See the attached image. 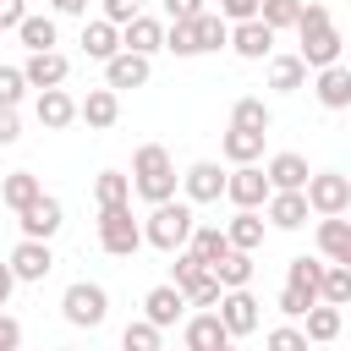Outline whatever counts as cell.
I'll return each mask as SVG.
<instances>
[{"label": "cell", "mask_w": 351, "mask_h": 351, "mask_svg": "<svg viewBox=\"0 0 351 351\" xmlns=\"http://www.w3.org/2000/svg\"><path fill=\"white\" fill-rule=\"evenodd\" d=\"M192 33H197V55H208V49H225V44H230V22H225L219 11H203V16L192 22Z\"/></svg>", "instance_id": "35"}, {"label": "cell", "mask_w": 351, "mask_h": 351, "mask_svg": "<svg viewBox=\"0 0 351 351\" xmlns=\"http://www.w3.org/2000/svg\"><path fill=\"white\" fill-rule=\"evenodd\" d=\"M16 225H22V236H33V241H49L60 225H66V208H60V197H38V203H27L22 214H16Z\"/></svg>", "instance_id": "13"}, {"label": "cell", "mask_w": 351, "mask_h": 351, "mask_svg": "<svg viewBox=\"0 0 351 351\" xmlns=\"http://www.w3.org/2000/svg\"><path fill=\"white\" fill-rule=\"evenodd\" d=\"M263 137H269V132H247V126H230V132L219 137V154H225L230 165H258V159H263Z\"/></svg>", "instance_id": "22"}, {"label": "cell", "mask_w": 351, "mask_h": 351, "mask_svg": "<svg viewBox=\"0 0 351 351\" xmlns=\"http://www.w3.org/2000/svg\"><path fill=\"white\" fill-rule=\"evenodd\" d=\"M82 55H88V60H110V55H121V27H115L110 16L88 22V27H82Z\"/></svg>", "instance_id": "26"}, {"label": "cell", "mask_w": 351, "mask_h": 351, "mask_svg": "<svg viewBox=\"0 0 351 351\" xmlns=\"http://www.w3.org/2000/svg\"><path fill=\"white\" fill-rule=\"evenodd\" d=\"M219 318H225V329H230V340H247L252 329H258V296L241 285V291H225L219 296Z\"/></svg>", "instance_id": "14"}, {"label": "cell", "mask_w": 351, "mask_h": 351, "mask_svg": "<svg viewBox=\"0 0 351 351\" xmlns=\"http://www.w3.org/2000/svg\"><path fill=\"white\" fill-rule=\"evenodd\" d=\"M307 214H313L307 192H274V197L263 203V219H269L274 230H302V225H307Z\"/></svg>", "instance_id": "18"}, {"label": "cell", "mask_w": 351, "mask_h": 351, "mask_svg": "<svg viewBox=\"0 0 351 351\" xmlns=\"http://www.w3.org/2000/svg\"><path fill=\"white\" fill-rule=\"evenodd\" d=\"M225 197H230L236 208H263V203L274 197V181H269V170H258V165H236V170L225 176Z\"/></svg>", "instance_id": "7"}, {"label": "cell", "mask_w": 351, "mask_h": 351, "mask_svg": "<svg viewBox=\"0 0 351 351\" xmlns=\"http://www.w3.org/2000/svg\"><path fill=\"white\" fill-rule=\"evenodd\" d=\"M230 49H236L241 60H269V55H274V27H269L263 16L230 22Z\"/></svg>", "instance_id": "11"}, {"label": "cell", "mask_w": 351, "mask_h": 351, "mask_svg": "<svg viewBox=\"0 0 351 351\" xmlns=\"http://www.w3.org/2000/svg\"><path fill=\"white\" fill-rule=\"evenodd\" d=\"M313 93H318V104L324 110H351V66H324V71H313Z\"/></svg>", "instance_id": "20"}, {"label": "cell", "mask_w": 351, "mask_h": 351, "mask_svg": "<svg viewBox=\"0 0 351 351\" xmlns=\"http://www.w3.org/2000/svg\"><path fill=\"white\" fill-rule=\"evenodd\" d=\"M274 307H280V313H285V318H307V307H318V302H307V296H302V291H291V285H285V291H280V302H274Z\"/></svg>", "instance_id": "45"}, {"label": "cell", "mask_w": 351, "mask_h": 351, "mask_svg": "<svg viewBox=\"0 0 351 351\" xmlns=\"http://www.w3.org/2000/svg\"><path fill=\"white\" fill-rule=\"evenodd\" d=\"M49 269H55V252H49V241H33V236H22V241L11 247V274H16L22 285H38Z\"/></svg>", "instance_id": "10"}, {"label": "cell", "mask_w": 351, "mask_h": 351, "mask_svg": "<svg viewBox=\"0 0 351 351\" xmlns=\"http://www.w3.org/2000/svg\"><path fill=\"white\" fill-rule=\"evenodd\" d=\"M318 252L329 263H351V219H340V214L318 219Z\"/></svg>", "instance_id": "25"}, {"label": "cell", "mask_w": 351, "mask_h": 351, "mask_svg": "<svg viewBox=\"0 0 351 351\" xmlns=\"http://www.w3.org/2000/svg\"><path fill=\"white\" fill-rule=\"evenodd\" d=\"M225 351H236V346H225Z\"/></svg>", "instance_id": "54"}, {"label": "cell", "mask_w": 351, "mask_h": 351, "mask_svg": "<svg viewBox=\"0 0 351 351\" xmlns=\"http://www.w3.org/2000/svg\"><path fill=\"white\" fill-rule=\"evenodd\" d=\"M296 38H302V60H307V71H324V66H335L340 60V27H335V16H329V5H318V0H307L302 5V22H296Z\"/></svg>", "instance_id": "1"}, {"label": "cell", "mask_w": 351, "mask_h": 351, "mask_svg": "<svg viewBox=\"0 0 351 351\" xmlns=\"http://www.w3.org/2000/svg\"><path fill=\"white\" fill-rule=\"evenodd\" d=\"M230 126L269 132V126H274V115H269V104H263V99H236V104H230Z\"/></svg>", "instance_id": "36"}, {"label": "cell", "mask_w": 351, "mask_h": 351, "mask_svg": "<svg viewBox=\"0 0 351 351\" xmlns=\"http://www.w3.org/2000/svg\"><path fill=\"white\" fill-rule=\"evenodd\" d=\"M93 203H99V208L132 203V176H121V170H99V176H93Z\"/></svg>", "instance_id": "32"}, {"label": "cell", "mask_w": 351, "mask_h": 351, "mask_svg": "<svg viewBox=\"0 0 351 351\" xmlns=\"http://www.w3.org/2000/svg\"><path fill=\"white\" fill-rule=\"evenodd\" d=\"M22 71H27V88H60V82L71 77V60H66L60 49H33V55L22 60Z\"/></svg>", "instance_id": "15"}, {"label": "cell", "mask_w": 351, "mask_h": 351, "mask_svg": "<svg viewBox=\"0 0 351 351\" xmlns=\"http://www.w3.org/2000/svg\"><path fill=\"white\" fill-rule=\"evenodd\" d=\"M324 302L351 307V263H329L324 269Z\"/></svg>", "instance_id": "40"}, {"label": "cell", "mask_w": 351, "mask_h": 351, "mask_svg": "<svg viewBox=\"0 0 351 351\" xmlns=\"http://www.w3.org/2000/svg\"><path fill=\"white\" fill-rule=\"evenodd\" d=\"M77 121H88L93 132H110L121 121V93L115 88H88V99H77Z\"/></svg>", "instance_id": "17"}, {"label": "cell", "mask_w": 351, "mask_h": 351, "mask_svg": "<svg viewBox=\"0 0 351 351\" xmlns=\"http://www.w3.org/2000/svg\"><path fill=\"white\" fill-rule=\"evenodd\" d=\"M22 16H27V0H0V33L22 27Z\"/></svg>", "instance_id": "51"}, {"label": "cell", "mask_w": 351, "mask_h": 351, "mask_svg": "<svg viewBox=\"0 0 351 351\" xmlns=\"http://www.w3.org/2000/svg\"><path fill=\"white\" fill-rule=\"evenodd\" d=\"M181 192H186V203H219L225 197V170L214 159H197V165H186Z\"/></svg>", "instance_id": "12"}, {"label": "cell", "mask_w": 351, "mask_h": 351, "mask_svg": "<svg viewBox=\"0 0 351 351\" xmlns=\"http://www.w3.org/2000/svg\"><path fill=\"white\" fill-rule=\"evenodd\" d=\"M269 88H274V93L307 88V60H302V55H269Z\"/></svg>", "instance_id": "27"}, {"label": "cell", "mask_w": 351, "mask_h": 351, "mask_svg": "<svg viewBox=\"0 0 351 351\" xmlns=\"http://www.w3.org/2000/svg\"><path fill=\"white\" fill-rule=\"evenodd\" d=\"M307 203H313L318 219L346 214V208H351V176H340V170H313V176H307Z\"/></svg>", "instance_id": "6"}, {"label": "cell", "mask_w": 351, "mask_h": 351, "mask_svg": "<svg viewBox=\"0 0 351 351\" xmlns=\"http://www.w3.org/2000/svg\"><path fill=\"white\" fill-rule=\"evenodd\" d=\"M302 329H307V340H313V346H329V340L340 335V307H335V302H318V307H307Z\"/></svg>", "instance_id": "30"}, {"label": "cell", "mask_w": 351, "mask_h": 351, "mask_svg": "<svg viewBox=\"0 0 351 351\" xmlns=\"http://www.w3.org/2000/svg\"><path fill=\"white\" fill-rule=\"evenodd\" d=\"M263 225H269V219H263L258 208H236V219L225 225V236H230V247L258 252V247H263Z\"/></svg>", "instance_id": "29"}, {"label": "cell", "mask_w": 351, "mask_h": 351, "mask_svg": "<svg viewBox=\"0 0 351 351\" xmlns=\"http://www.w3.org/2000/svg\"><path fill=\"white\" fill-rule=\"evenodd\" d=\"M324 269H329V263H318V258H291V263H285V285L302 291L307 302H324Z\"/></svg>", "instance_id": "24"}, {"label": "cell", "mask_w": 351, "mask_h": 351, "mask_svg": "<svg viewBox=\"0 0 351 351\" xmlns=\"http://www.w3.org/2000/svg\"><path fill=\"white\" fill-rule=\"evenodd\" d=\"M99 247L110 258H132L143 247V225L132 219V203H115V208H99Z\"/></svg>", "instance_id": "5"}, {"label": "cell", "mask_w": 351, "mask_h": 351, "mask_svg": "<svg viewBox=\"0 0 351 351\" xmlns=\"http://www.w3.org/2000/svg\"><path fill=\"white\" fill-rule=\"evenodd\" d=\"M121 49H137V55H154V49H165V22L137 11V16L121 27Z\"/></svg>", "instance_id": "21"}, {"label": "cell", "mask_w": 351, "mask_h": 351, "mask_svg": "<svg viewBox=\"0 0 351 351\" xmlns=\"http://www.w3.org/2000/svg\"><path fill=\"white\" fill-rule=\"evenodd\" d=\"M186 247H192V252H197V258H203V263L214 269V263H219V258L230 252V236H225V225H197Z\"/></svg>", "instance_id": "33"}, {"label": "cell", "mask_w": 351, "mask_h": 351, "mask_svg": "<svg viewBox=\"0 0 351 351\" xmlns=\"http://www.w3.org/2000/svg\"><path fill=\"white\" fill-rule=\"evenodd\" d=\"M181 351H186V346H181Z\"/></svg>", "instance_id": "55"}, {"label": "cell", "mask_w": 351, "mask_h": 351, "mask_svg": "<svg viewBox=\"0 0 351 351\" xmlns=\"http://www.w3.org/2000/svg\"><path fill=\"white\" fill-rule=\"evenodd\" d=\"M55 5V16H82L88 11V0H49Z\"/></svg>", "instance_id": "52"}, {"label": "cell", "mask_w": 351, "mask_h": 351, "mask_svg": "<svg viewBox=\"0 0 351 351\" xmlns=\"http://www.w3.org/2000/svg\"><path fill=\"white\" fill-rule=\"evenodd\" d=\"M22 137V121H16V110L11 104H0V148H11Z\"/></svg>", "instance_id": "50"}, {"label": "cell", "mask_w": 351, "mask_h": 351, "mask_svg": "<svg viewBox=\"0 0 351 351\" xmlns=\"http://www.w3.org/2000/svg\"><path fill=\"white\" fill-rule=\"evenodd\" d=\"M99 5H104V16H110L115 27H126V22L137 16V0H99Z\"/></svg>", "instance_id": "49"}, {"label": "cell", "mask_w": 351, "mask_h": 351, "mask_svg": "<svg viewBox=\"0 0 351 351\" xmlns=\"http://www.w3.org/2000/svg\"><path fill=\"white\" fill-rule=\"evenodd\" d=\"M214 274H219V285H225V291H241V285H252V252L230 247V252L214 263Z\"/></svg>", "instance_id": "34"}, {"label": "cell", "mask_w": 351, "mask_h": 351, "mask_svg": "<svg viewBox=\"0 0 351 351\" xmlns=\"http://www.w3.org/2000/svg\"><path fill=\"white\" fill-rule=\"evenodd\" d=\"M219 296H225V285H219V274L208 269L203 280H192L186 285V307H219Z\"/></svg>", "instance_id": "41"}, {"label": "cell", "mask_w": 351, "mask_h": 351, "mask_svg": "<svg viewBox=\"0 0 351 351\" xmlns=\"http://www.w3.org/2000/svg\"><path fill=\"white\" fill-rule=\"evenodd\" d=\"M143 318L159 324V329H170L176 318H186V291H181V285H154V291L143 296Z\"/></svg>", "instance_id": "19"}, {"label": "cell", "mask_w": 351, "mask_h": 351, "mask_svg": "<svg viewBox=\"0 0 351 351\" xmlns=\"http://www.w3.org/2000/svg\"><path fill=\"white\" fill-rule=\"evenodd\" d=\"M22 93H27V71L22 66H0V104H22Z\"/></svg>", "instance_id": "44"}, {"label": "cell", "mask_w": 351, "mask_h": 351, "mask_svg": "<svg viewBox=\"0 0 351 351\" xmlns=\"http://www.w3.org/2000/svg\"><path fill=\"white\" fill-rule=\"evenodd\" d=\"M258 5H263V0H219V16H225V22H252Z\"/></svg>", "instance_id": "47"}, {"label": "cell", "mask_w": 351, "mask_h": 351, "mask_svg": "<svg viewBox=\"0 0 351 351\" xmlns=\"http://www.w3.org/2000/svg\"><path fill=\"white\" fill-rule=\"evenodd\" d=\"M302 5H307V0H263V5H258V16H263L274 33H285V27H296V22H302Z\"/></svg>", "instance_id": "37"}, {"label": "cell", "mask_w": 351, "mask_h": 351, "mask_svg": "<svg viewBox=\"0 0 351 351\" xmlns=\"http://www.w3.org/2000/svg\"><path fill=\"white\" fill-rule=\"evenodd\" d=\"M121 351H165V346H159V324L132 318V324L121 329Z\"/></svg>", "instance_id": "38"}, {"label": "cell", "mask_w": 351, "mask_h": 351, "mask_svg": "<svg viewBox=\"0 0 351 351\" xmlns=\"http://www.w3.org/2000/svg\"><path fill=\"white\" fill-rule=\"evenodd\" d=\"M192 230H197V214H192V203H176V197L154 203L148 219H143V241L159 247V252H181L192 241Z\"/></svg>", "instance_id": "3"}, {"label": "cell", "mask_w": 351, "mask_h": 351, "mask_svg": "<svg viewBox=\"0 0 351 351\" xmlns=\"http://www.w3.org/2000/svg\"><path fill=\"white\" fill-rule=\"evenodd\" d=\"M170 258H176V263H170V285H181V291H186L192 280H203V274H208V263H203L192 247H181V252H170Z\"/></svg>", "instance_id": "39"}, {"label": "cell", "mask_w": 351, "mask_h": 351, "mask_svg": "<svg viewBox=\"0 0 351 351\" xmlns=\"http://www.w3.org/2000/svg\"><path fill=\"white\" fill-rule=\"evenodd\" d=\"M0 351H22V324L11 313H0Z\"/></svg>", "instance_id": "48"}, {"label": "cell", "mask_w": 351, "mask_h": 351, "mask_svg": "<svg viewBox=\"0 0 351 351\" xmlns=\"http://www.w3.org/2000/svg\"><path fill=\"white\" fill-rule=\"evenodd\" d=\"M60 313H66V324H77V329H99V324L110 318V291H104L99 280H71L66 296H60Z\"/></svg>", "instance_id": "4"}, {"label": "cell", "mask_w": 351, "mask_h": 351, "mask_svg": "<svg viewBox=\"0 0 351 351\" xmlns=\"http://www.w3.org/2000/svg\"><path fill=\"white\" fill-rule=\"evenodd\" d=\"M165 49L181 55V60H192V55H197V33H192V22H170V27H165Z\"/></svg>", "instance_id": "42"}, {"label": "cell", "mask_w": 351, "mask_h": 351, "mask_svg": "<svg viewBox=\"0 0 351 351\" xmlns=\"http://www.w3.org/2000/svg\"><path fill=\"white\" fill-rule=\"evenodd\" d=\"M181 346H186V351H225V346H230V329H225L219 307L192 313V318H186V329H181Z\"/></svg>", "instance_id": "8"}, {"label": "cell", "mask_w": 351, "mask_h": 351, "mask_svg": "<svg viewBox=\"0 0 351 351\" xmlns=\"http://www.w3.org/2000/svg\"><path fill=\"white\" fill-rule=\"evenodd\" d=\"M176 159H170V148L165 143H143L137 154H132V192L154 208V203H170L176 197Z\"/></svg>", "instance_id": "2"}, {"label": "cell", "mask_w": 351, "mask_h": 351, "mask_svg": "<svg viewBox=\"0 0 351 351\" xmlns=\"http://www.w3.org/2000/svg\"><path fill=\"white\" fill-rule=\"evenodd\" d=\"M263 170H269V181H274V192H307V176H313L302 154H274V159H269Z\"/></svg>", "instance_id": "23"}, {"label": "cell", "mask_w": 351, "mask_h": 351, "mask_svg": "<svg viewBox=\"0 0 351 351\" xmlns=\"http://www.w3.org/2000/svg\"><path fill=\"white\" fill-rule=\"evenodd\" d=\"M11 291H16V274H11V263H0V307L11 302Z\"/></svg>", "instance_id": "53"}, {"label": "cell", "mask_w": 351, "mask_h": 351, "mask_svg": "<svg viewBox=\"0 0 351 351\" xmlns=\"http://www.w3.org/2000/svg\"><path fill=\"white\" fill-rule=\"evenodd\" d=\"M33 115H38V126H44V132H66V126L77 121V99H71L66 88H38Z\"/></svg>", "instance_id": "16"}, {"label": "cell", "mask_w": 351, "mask_h": 351, "mask_svg": "<svg viewBox=\"0 0 351 351\" xmlns=\"http://www.w3.org/2000/svg\"><path fill=\"white\" fill-rule=\"evenodd\" d=\"M0 197H5V208H16V214H22L27 203H38V197H44V181H38L33 170H11V176L0 181Z\"/></svg>", "instance_id": "28"}, {"label": "cell", "mask_w": 351, "mask_h": 351, "mask_svg": "<svg viewBox=\"0 0 351 351\" xmlns=\"http://www.w3.org/2000/svg\"><path fill=\"white\" fill-rule=\"evenodd\" d=\"M16 38H22L27 55H33V49H55V44H60V27H55V16H33V11H27L22 27H16Z\"/></svg>", "instance_id": "31"}, {"label": "cell", "mask_w": 351, "mask_h": 351, "mask_svg": "<svg viewBox=\"0 0 351 351\" xmlns=\"http://www.w3.org/2000/svg\"><path fill=\"white\" fill-rule=\"evenodd\" d=\"M203 11H208L203 0H165V16H170V22H197Z\"/></svg>", "instance_id": "46"}, {"label": "cell", "mask_w": 351, "mask_h": 351, "mask_svg": "<svg viewBox=\"0 0 351 351\" xmlns=\"http://www.w3.org/2000/svg\"><path fill=\"white\" fill-rule=\"evenodd\" d=\"M263 346H269V351H307L313 340H307V329H296V324H280V329H269V335H263Z\"/></svg>", "instance_id": "43"}, {"label": "cell", "mask_w": 351, "mask_h": 351, "mask_svg": "<svg viewBox=\"0 0 351 351\" xmlns=\"http://www.w3.org/2000/svg\"><path fill=\"white\" fill-rule=\"evenodd\" d=\"M154 77V55H137V49H121V55H110L104 60V88H143Z\"/></svg>", "instance_id": "9"}]
</instances>
